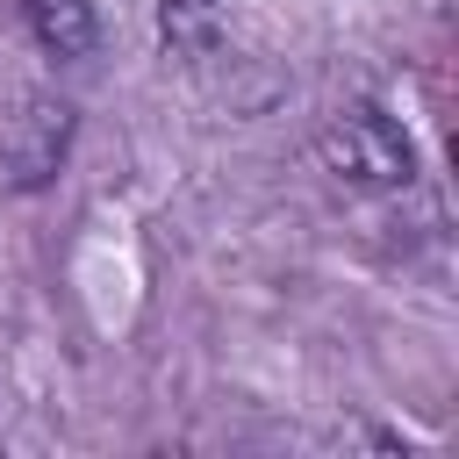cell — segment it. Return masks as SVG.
Here are the masks:
<instances>
[{
	"label": "cell",
	"instance_id": "4",
	"mask_svg": "<svg viewBox=\"0 0 459 459\" xmlns=\"http://www.w3.org/2000/svg\"><path fill=\"white\" fill-rule=\"evenodd\" d=\"M230 7L237 0H158V36L172 57H208L230 29Z\"/></svg>",
	"mask_w": 459,
	"mask_h": 459
},
{
	"label": "cell",
	"instance_id": "1",
	"mask_svg": "<svg viewBox=\"0 0 459 459\" xmlns=\"http://www.w3.org/2000/svg\"><path fill=\"white\" fill-rule=\"evenodd\" d=\"M316 158H323L330 179H344V186H359V194H394V186L416 179V143L402 136V122H387V115L366 108V100H359V108H337V115L323 122Z\"/></svg>",
	"mask_w": 459,
	"mask_h": 459
},
{
	"label": "cell",
	"instance_id": "3",
	"mask_svg": "<svg viewBox=\"0 0 459 459\" xmlns=\"http://www.w3.org/2000/svg\"><path fill=\"white\" fill-rule=\"evenodd\" d=\"M29 36L50 50V57H93L100 43V22H93V0H14Z\"/></svg>",
	"mask_w": 459,
	"mask_h": 459
},
{
	"label": "cell",
	"instance_id": "2",
	"mask_svg": "<svg viewBox=\"0 0 459 459\" xmlns=\"http://www.w3.org/2000/svg\"><path fill=\"white\" fill-rule=\"evenodd\" d=\"M72 129H79L72 100H57V93H22V100L0 115V186H14V194L50 186V179L65 172V158H72Z\"/></svg>",
	"mask_w": 459,
	"mask_h": 459
}]
</instances>
